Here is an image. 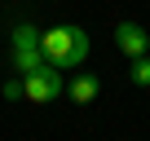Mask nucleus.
<instances>
[{
  "label": "nucleus",
  "instance_id": "nucleus-4",
  "mask_svg": "<svg viewBox=\"0 0 150 141\" xmlns=\"http://www.w3.org/2000/svg\"><path fill=\"white\" fill-rule=\"evenodd\" d=\"M97 93H102V80H97V75H71V80H66V97H71L75 106H93Z\"/></svg>",
  "mask_w": 150,
  "mask_h": 141
},
{
  "label": "nucleus",
  "instance_id": "nucleus-1",
  "mask_svg": "<svg viewBox=\"0 0 150 141\" xmlns=\"http://www.w3.org/2000/svg\"><path fill=\"white\" fill-rule=\"evenodd\" d=\"M40 53H44V62L49 66H57V70H75L84 57H88V31L84 27H49V31H40Z\"/></svg>",
  "mask_w": 150,
  "mask_h": 141
},
{
  "label": "nucleus",
  "instance_id": "nucleus-5",
  "mask_svg": "<svg viewBox=\"0 0 150 141\" xmlns=\"http://www.w3.org/2000/svg\"><path fill=\"white\" fill-rule=\"evenodd\" d=\"M9 66H13V75H31L35 66H44V53L40 49H9Z\"/></svg>",
  "mask_w": 150,
  "mask_h": 141
},
{
  "label": "nucleus",
  "instance_id": "nucleus-2",
  "mask_svg": "<svg viewBox=\"0 0 150 141\" xmlns=\"http://www.w3.org/2000/svg\"><path fill=\"white\" fill-rule=\"evenodd\" d=\"M22 93H27V102H35V106H49V102H57L62 93H66V70H57V66H35L31 75H22Z\"/></svg>",
  "mask_w": 150,
  "mask_h": 141
},
{
  "label": "nucleus",
  "instance_id": "nucleus-6",
  "mask_svg": "<svg viewBox=\"0 0 150 141\" xmlns=\"http://www.w3.org/2000/svg\"><path fill=\"white\" fill-rule=\"evenodd\" d=\"M9 49H40V27L18 22V27H13V35H9Z\"/></svg>",
  "mask_w": 150,
  "mask_h": 141
},
{
  "label": "nucleus",
  "instance_id": "nucleus-8",
  "mask_svg": "<svg viewBox=\"0 0 150 141\" xmlns=\"http://www.w3.org/2000/svg\"><path fill=\"white\" fill-rule=\"evenodd\" d=\"M5 97H9V102H27V93H22V75L5 80Z\"/></svg>",
  "mask_w": 150,
  "mask_h": 141
},
{
  "label": "nucleus",
  "instance_id": "nucleus-3",
  "mask_svg": "<svg viewBox=\"0 0 150 141\" xmlns=\"http://www.w3.org/2000/svg\"><path fill=\"white\" fill-rule=\"evenodd\" d=\"M115 44H119V53H128V57H146V53H150V35H146L137 22H119V27H115Z\"/></svg>",
  "mask_w": 150,
  "mask_h": 141
},
{
  "label": "nucleus",
  "instance_id": "nucleus-7",
  "mask_svg": "<svg viewBox=\"0 0 150 141\" xmlns=\"http://www.w3.org/2000/svg\"><path fill=\"white\" fill-rule=\"evenodd\" d=\"M128 80H132L137 88H150V53H146V57H132V66H128Z\"/></svg>",
  "mask_w": 150,
  "mask_h": 141
}]
</instances>
